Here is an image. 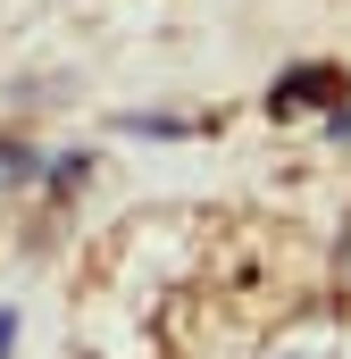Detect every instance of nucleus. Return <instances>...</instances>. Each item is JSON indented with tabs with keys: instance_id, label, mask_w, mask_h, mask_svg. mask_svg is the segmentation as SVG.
I'll use <instances>...</instances> for the list:
<instances>
[{
	"instance_id": "1",
	"label": "nucleus",
	"mask_w": 351,
	"mask_h": 359,
	"mask_svg": "<svg viewBox=\"0 0 351 359\" xmlns=\"http://www.w3.org/2000/svg\"><path fill=\"white\" fill-rule=\"evenodd\" d=\"M310 92H343V76H335V67H301V76H284V84H276V109H301Z\"/></svg>"
},
{
	"instance_id": "2",
	"label": "nucleus",
	"mask_w": 351,
	"mask_h": 359,
	"mask_svg": "<svg viewBox=\"0 0 351 359\" xmlns=\"http://www.w3.org/2000/svg\"><path fill=\"white\" fill-rule=\"evenodd\" d=\"M8 334H17V318H0V351H8Z\"/></svg>"
}]
</instances>
